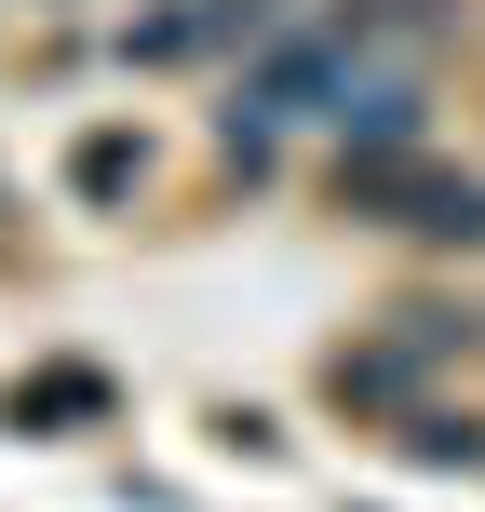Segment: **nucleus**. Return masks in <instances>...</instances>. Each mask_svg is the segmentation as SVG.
<instances>
[{"instance_id": "f257e3e1", "label": "nucleus", "mask_w": 485, "mask_h": 512, "mask_svg": "<svg viewBox=\"0 0 485 512\" xmlns=\"http://www.w3.org/2000/svg\"><path fill=\"white\" fill-rule=\"evenodd\" d=\"M351 68H364V54L337 41V27H297V14H283L270 41L243 54V81H230V122H297V108H337V95H351Z\"/></svg>"}, {"instance_id": "f03ea898", "label": "nucleus", "mask_w": 485, "mask_h": 512, "mask_svg": "<svg viewBox=\"0 0 485 512\" xmlns=\"http://www.w3.org/2000/svg\"><path fill=\"white\" fill-rule=\"evenodd\" d=\"M324 405L337 418H405V405H432V364L378 324V337H351V351H324Z\"/></svg>"}, {"instance_id": "7ed1b4c3", "label": "nucleus", "mask_w": 485, "mask_h": 512, "mask_svg": "<svg viewBox=\"0 0 485 512\" xmlns=\"http://www.w3.org/2000/svg\"><path fill=\"white\" fill-rule=\"evenodd\" d=\"M324 122H337V149H418L432 135V68H351V95Z\"/></svg>"}, {"instance_id": "20e7f679", "label": "nucleus", "mask_w": 485, "mask_h": 512, "mask_svg": "<svg viewBox=\"0 0 485 512\" xmlns=\"http://www.w3.org/2000/svg\"><path fill=\"white\" fill-rule=\"evenodd\" d=\"M337 41L351 54H405V41H445V27H472V0H337Z\"/></svg>"}, {"instance_id": "39448f33", "label": "nucleus", "mask_w": 485, "mask_h": 512, "mask_svg": "<svg viewBox=\"0 0 485 512\" xmlns=\"http://www.w3.org/2000/svg\"><path fill=\"white\" fill-rule=\"evenodd\" d=\"M135 189H149V135H135V122H95V135H81V149H68V203H135Z\"/></svg>"}, {"instance_id": "423d86ee", "label": "nucleus", "mask_w": 485, "mask_h": 512, "mask_svg": "<svg viewBox=\"0 0 485 512\" xmlns=\"http://www.w3.org/2000/svg\"><path fill=\"white\" fill-rule=\"evenodd\" d=\"M391 445H405L418 472H485V418H472V405H445V391L391 418Z\"/></svg>"}, {"instance_id": "0eeeda50", "label": "nucleus", "mask_w": 485, "mask_h": 512, "mask_svg": "<svg viewBox=\"0 0 485 512\" xmlns=\"http://www.w3.org/2000/svg\"><path fill=\"white\" fill-rule=\"evenodd\" d=\"M41 418H108V378H95V364H41V378H14V432H41Z\"/></svg>"}, {"instance_id": "6e6552de", "label": "nucleus", "mask_w": 485, "mask_h": 512, "mask_svg": "<svg viewBox=\"0 0 485 512\" xmlns=\"http://www.w3.org/2000/svg\"><path fill=\"white\" fill-rule=\"evenodd\" d=\"M405 230L445 243V256H485V176H432V203H418Z\"/></svg>"}, {"instance_id": "1a4fd4ad", "label": "nucleus", "mask_w": 485, "mask_h": 512, "mask_svg": "<svg viewBox=\"0 0 485 512\" xmlns=\"http://www.w3.org/2000/svg\"><path fill=\"white\" fill-rule=\"evenodd\" d=\"M391 337H405L418 364H445V351H472V337H485V310H472V297H405V310H391Z\"/></svg>"}, {"instance_id": "9d476101", "label": "nucleus", "mask_w": 485, "mask_h": 512, "mask_svg": "<svg viewBox=\"0 0 485 512\" xmlns=\"http://www.w3.org/2000/svg\"><path fill=\"white\" fill-rule=\"evenodd\" d=\"M189 27H203V54H256L283 27V0H189Z\"/></svg>"}, {"instance_id": "9b49d317", "label": "nucleus", "mask_w": 485, "mask_h": 512, "mask_svg": "<svg viewBox=\"0 0 485 512\" xmlns=\"http://www.w3.org/2000/svg\"><path fill=\"white\" fill-rule=\"evenodd\" d=\"M216 445H230V459H270L283 432H270V418H256V405H216Z\"/></svg>"}, {"instance_id": "f8f14e48", "label": "nucleus", "mask_w": 485, "mask_h": 512, "mask_svg": "<svg viewBox=\"0 0 485 512\" xmlns=\"http://www.w3.org/2000/svg\"><path fill=\"white\" fill-rule=\"evenodd\" d=\"M0 216H14V189H0Z\"/></svg>"}]
</instances>
